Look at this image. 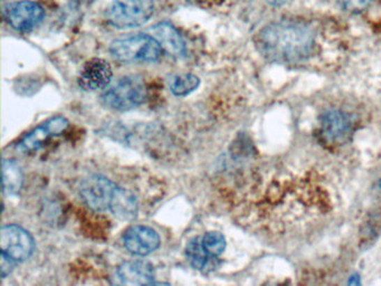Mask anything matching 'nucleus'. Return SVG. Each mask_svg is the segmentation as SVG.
Returning <instances> with one entry per match:
<instances>
[{
    "label": "nucleus",
    "mask_w": 381,
    "mask_h": 286,
    "mask_svg": "<svg viewBox=\"0 0 381 286\" xmlns=\"http://www.w3.org/2000/svg\"><path fill=\"white\" fill-rule=\"evenodd\" d=\"M353 123L347 113L331 110L321 118V131L325 140L331 143H343L352 133Z\"/></svg>",
    "instance_id": "nucleus-11"
},
{
    "label": "nucleus",
    "mask_w": 381,
    "mask_h": 286,
    "mask_svg": "<svg viewBox=\"0 0 381 286\" xmlns=\"http://www.w3.org/2000/svg\"><path fill=\"white\" fill-rule=\"evenodd\" d=\"M163 46L152 35L137 34L114 40L110 46L113 59L121 63L156 62Z\"/></svg>",
    "instance_id": "nucleus-2"
},
{
    "label": "nucleus",
    "mask_w": 381,
    "mask_h": 286,
    "mask_svg": "<svg viewBox=\"0 0 381 286\" xmlns=\"http://www.w3.org/2000/svg\"><path fill=\"white\" fill-rule=\"evenodd\" d=\"M137 209L139 206H137V200L135 195L126 189L117 187L112 202L110 205L111 213L121 220L130 222L137 217Z\"/></svg>",
    "instance_id": "nucleus-14"
},
{
    "label": "nucleus",
    "mask_w": 381,
    "mask_h": 286,
    "mask_svg": "<svg viewBox=\"0 0 381 286\" xmlns=\"http://www.w3.org/2000/svg\"><path fill=\"white\" fill-rule=\"evenodd\" d=\"M154 13V0H113L107 18L115 29H135L148 23Z\"/></svg>",
    "instance_id": "nucleus-4"
},
{
    "label": "nucleus",
    "mask_w": 381,
    "mask_h": 286,
    "mask_svg": "<svg viewBox=\"0 0 381 286\" xmlns=\"http://www.w3.org/2000/svg\"><path fill=\"white\" fill-rule=\"evenodd\" d=\"M68 128V119L57 116L46 121L45 123L37 126L20 141L17 150L20 152L34 151L38 149L51 137L59 135Z\"/></svg>",
    "instance_id": "nucleus-10"
},
{
    "label": "nucleus",
    "mask_w": 381,
    "mask_h": 286,
    "mask_svg": "<svg viewBox=\"0 0 381 286\" xmlns=\"http://www.w3.org/2000/svg\"><path fill=\"white\" fill-rule=\"evenodd\" d=\"M200 80L194 74L185 73L176 75L169 82V87L174 96H186L197 90L200 86Z\"/></svg>",
    "instance_id": "nucleus-17"
},
{
    "label": "nucleus",
    "mask_w": 381,
    "mask_h": 286,
    "mask_svg": "<svg viewBox=\"0 0 381 286\" xmlns=\"http://www.w3.org/2000/svg\"><path fill=\"white\" fill-rule=\"evenodd\" d=\"M379 186H380V188H381V181H380V183H379Z\"/></svg>",
    "instance_id": "nucleus-24"
},
{
    "label": "nucleus",
    "mask_w": 381,
    "mask_h": 286,
    "mask_svg": "<svg viewBox=\"0 0 381 286\" xmlns=\"http://www.w3.org/2000/svg\"><path fill=\"white\" fill-rule=\"evenodd\" d=\"M186 256L191 266L200 272L208 273L216 269L218 258L211 257L202 245V239L195 237L186 246Z\"/></svg>",
    "instance_id": "nucleus-15"
},
{
    "label": "nucleus",
    "mask_w": 381,
    "mask_h": 286,
    "mask_svg": "<svg viewBox=\"0 0 381 286\" xmlns=\"http://www.w3.org/2000/svg\"><path fill=\"white\" fill-rule=\"evenodd\" d=\"M349 284H353V285H360L361 282H360V278H359L358 275H353V276H351Z\"/></svg>",
    "instance_id": "nucleus-21"
},
{
    "label": "nucleus",
    "mask_w": 381,
    "mask_h": 286,
    "mask_svg": "<svg viewBox=\"0 0 381 286\" xmlns=\"http://www.w3.org/2000/svg\"><path fill=\"white\" fill-rule=\"evenodd\" d=\"M269 3H272L274 6H280V5H283L285 3L286 0H267Z\"/></svg>",
    "instance_id": "nucleus-22"
},
{
    "label": "nucleus",
    "mask_w": 381,
    "mask_h": 286,
    "mask_svg": "<svg viewBox=\"0 0 381 286\" xmlns=\"http://www.w3.org/2000/svg\"><path fill=\"white\" fill-rule=\"evenodd\" d=\"M3 18L13 29L20 33L34 31L42 24L45 12L40 3L31 0H22L7 3L3 7Z\"/></svg>",
    "instance_id": "nucleus-5"
},
{
    "label": "nucleus",
    "mask_w": 381,
    "mask_h": 286,
    "mask_svg": "<svg viewBox=\"0 0 381 286\" xmlns=\"http://www.w3.org/2000/svg\"><path fill=\"white\" fill-rule=\"evenodd\" d=\"M336 3L345 12L360 14L370 6L371 0H336Z\"/></svg>",
    "instance_id": "nucleus-19"
},
{
    "label": "nucleus",
    "mask_w": 381,
    "mask_h": 286,
    "mask_svg": "<svg viewBox=\"0 0 381 286\" xmlns=\"http://www.w3.org/2000/svg\"><path fill=\"white\" fill-rule=\"evenodd\" d=\"M1 252L13 258L16 263L25 262L33 255L34 239L27 230L18 225H6L0 232Z\"/></svg>",
    "instance_id": "nucleus-6"
},
{
    "label": "nucleus",
    "mask_w": 381,
    "mask_h": 286,
    "mask_svg": "<svg viewBox=\"0 0 381 286\" xmlns=\"http://www.w3.org/2000/svg\"><path fill=\"white\" fill-rule=\"evenodd\" d=\"M16 262L13 258L9 257L5 253L1 252V259H0V272L1 278H6L10 273L13 272L14 265Z\"/></svg>",
    "instance_id": "nucleus-20"
},
{
    "label": "nucleus",
    "mask_w": 381,
    "mask_h": 286,
    "mask_svg": "<svg viewBox=\"0 0 381 286\" xmlns=\"http://www.w3.org/2000/svg\"><path fill=\"white\" fill-rule=\"evenodd\" d=\"M117 276L124 285L154 284V271L151 264L144 261L124 262L119 266Z\"/></svg>",
    "instance_id": "nucleus-12"
},
{
    "label": "nucleus",
    "mask_w": 381,
    "mask_h": 286,
    "mask_svg": "<svg viewBox=\"0 0 381 286\" xmlns=\"http://www.w3.org/2000/svg\"><path fill=\"white\" fill-rule=\"evenodd\" d=\"M1 183L3 193L7 196H16L23 188L24 174L17 163L3 159L1 166Z\"/></svg>",
    "instance_id": "nucleus-16"
},
{
    "label": "nucleus",
    "mask_w": 381,
    "mask_h": 286,
    "mask_svg": "<svg viewBox=\"0 0 381 286\" xmlns=\"http://www.w3.org/2000/svg\"><path fill=\"white\" fill-rule=\"evenodd\" d=\"M124 245L132 255L148 256L159 248L160 237L151 227L135 225L124 234Z\"/></svg>",
    "instance_id": "nucleus-8"
},
{
    "label": "nucleus",
    "mask_w": 381,
    "mask_h": 286,
    "mask_svg": "<svg viewBox=\"0 0 381 286\" xmlns=\"http://www.w3.org/2000/svg\"><path fill=\"white\" fill-rule=\"evenodd\" d=\"M81 3H90V1H94V0H79Z\"/></svg>",
    "instance_id": "nucleus-23"
},
{
    "label": "nucleus",
    "mask_w": 381,
    "mask_h": 286,
    "mask_svg": "<svg viewBox=\"0 0 381 286\" xmlns=\"http://www.w3.org/2000/svg\"><path fill=\"white\" fill-rule=\"evenodd\" d=\"M202 245L211 257L218 258L226 248V239L219 232H208L202 237Z\"/></svg>",
    "instance_id": "nucleus-18"
},
{
    "label": "nucleus",
    "mask_w": 381,
    "mask_h": 286,
    "mask_svg": "<svg viewBox=\"0 0 381 286\" xmlns=\"http://www.w3.org/2000/svg\"><path fill=\"white\" fill-rule=\"evenodd\" d=\"M151 33L152 36L157 38L160 45L171 57H181L185 55V42L174 26L168 23H160L152 27Z\"/></svg>",
    "instance_id": "nucleus-13"
},
{
    "label": "nucleus",
    "mask_w": 381,
    "mask_h": 286,
    "mask_svg": "<svg viewBox=\"0 0 381 286\" xmlns=\"http://www.w3.org/2000/svg\"><path fill=\"white\" fill-rule=\"evenodd\" d=\"M146 83L140 76H124L102 94L105 107L117 111H130L146 101Z\"/></svg>",
    "instance_id": "nucleus-3"
},
{
    "label": "nucleus",
    "mask_w": 381,
    "mask_h": 286,
    "mask_svg": "<svg viewBox=\"0 0 381 286\" xmlns=\"http://www.w3.org/2000/svg\"><path fill=\"white\" fill-rule=\"evenodd\" d=\"M113 77L111 65L102 59L87 61L79 76V84L85 91H98L105 89Z\"/></svg>",
    "instance_id": "nucleus-9"
},
{
    "label": "nucleus",
    "mask_w": 381,
    "mask_h": 286,
    "mask_svg": "<svg viewBox=\"0 0 381 286\" xmlns=\"http://www.w3.org/2000/svg\"><path fill=\"white\" fill-rule=\"evenodd\" d=\"M118 186L103 176H91L82 183L80 196L85 205L94 211L110 209L113 195Z\"/></svg>",
    "instance_id": "nucleus-7"
},
{
    "label": "nucleus",
    "mask_w": 381,
    "mask_h": 286,
    "mask_svg": "<svg viewBox=\"0 0 381 286\" xmlns=\"http://www.w3.org/2000/svg\"><path fill=\"white\" fill-rule=\"evenodd\" d=\"M256 47L272 62L295 64L310 57L314 33L308 26L295 22H278L264 27L255 37Z\"/></svg>",
    "instance_id": "nucleus-1"
}]
</instances>
